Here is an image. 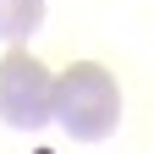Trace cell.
Instances as JSON below:
<instances>
[{"mask_svg":"<svg viewBox=\"0 0 154 154\" xmlns=\"http://www.w3.org/2000/svg\"><path fill=\"white\" fill-rule=\"evenodd\" d=\"M50 121H61L77 143H105L121 127V88L99 61H77L55 77Z\"/></svg>","mask_w":154,"mask_h":154,"instance_id":"6da1fadb","label":"cell"},{"mask_svg":"<svg viewBox=\"0 0 154 154\" xmlns=\"http://www.w3.org/2000/svg\"><path fill=\"white\" fill-rule=\"evenodd\" d=\"M50 99H55L50 66L33 61L28 50H11L0 61V121L11 132H38L50 121Z\"/></svg>","mask_w":154,"mask_h":154,"instance_id":"7a4b0ae2","label":"cell"},{"mask_svg":"<svg viewBox=\"0 0 154 154\" xmlns=\"http://www.w3.org/2000/svg\"><path fill=\"white\" fill-rule=\"evenodd\" d=\"M44 28V0H0V44H22Z\"/></svg>","mask_w":154,"mask_h":154,"instance_id":"3957f363","label":"cell"}]
</instances>
